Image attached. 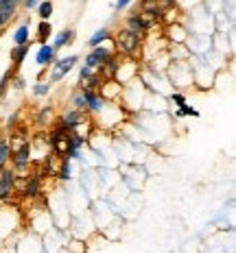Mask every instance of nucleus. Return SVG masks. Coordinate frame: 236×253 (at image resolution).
I'll list each match as a JSON object with an SVG mask.
<instances>
[{"mask_svg": "<svg viewBox=\"0 0 236 253\" xmlns=\"http://www.w3.org/2000/svg\"><path fill=\"white\" fill-rule=\"evenodd\" d=\"M142 42L144 35L142 33H134L129 29H118L116 33H112V44H114V52L120 57H134L140 59V50H142Z\"/></svg>", "mask_w": 236, "mask_h": 253, "instance_id": "obj_1", "label": "nucleus"}, {"mask_svg": "<svg viewBox=\"0 0 236 253\" xmlns=\"http://www.w3.org/2000/svg\"><path fill=\"white\" fill-rule=\"evenodd\" d=\"M22 227H24V216L20 212V208L2 205L0 208V245L13 240Z\"/></svg>", "mask_w": 236, "mask_h": 253, "instance_id": "obj_2", "label": "nucleus"}, {"mask_svg": "<svg viewBox=\"0 0 236 253\" xmlns=\"http://www.w3.org/2000/svg\"><path fill=\"white\" fill-rule=\"evenodd\" d=\"M164 72H166V79H169L171 87L180 89V92L192 87V70H190V63H188V59L171 61L169 66H166Z\"/></svg>", "mask_w": 236, "mask_h": 253, "instance_id": "obj_3", "label": "nucleus"}, {"mask_svg": "<svg viewBox=\"0 0 236 253\" xmlns=\"http://www.w3.org/2000/svg\"><path fill=\"white\" fill-rule=\"evenodd\" d=\"M112 55H114V44H112V38H109L105 44L94 46V48H90L86 52V57H83V66L92 68V70H98V68H101Z\"/></svg>", "mask_w": 236, "mask_h": 253, "instance_id": "obj_4", "label": "nucleus"}, {"mask_svg": "<svg viewBox=\"0 0 236 253\" xmlns=\"http://www.w3.org/2000/svg\"><path fill=\"white\" fill-rule=\"evenodd\" d=\"M77 63H79V55H68V57H61V59H55L50 66V72H48V79H46V81H48L50 85L59 83L61 79L68 77L72 70H75Z\"/></svg>", "mask_w": 236, "mask_h": 253, "instance_id": "obj_5", "label": "nucleus"}, {"mask_svg": "<svg viewBox=\"0 0 236 253\" xmlns=\"http://www.w3.org/2000/svg\"><path fill=\"white\" fill-rule=\"evenodd\" d=\"M94 116H96V120H98V126H103V129H114L118 123H123V107H120L118 103L105 101V105Z\"/></svg>", "mask_w": 236, "mask_h": 253, "instance_id": "obj_6", "label": "nucleus"}, {"mask_svg": "<svg viewBox=\"0 0 236 253\" xmlns=\"http://www.w3.org/2000/svg\"><path fill=\"white\" fill-rule=\"evenodd\" d=\"M140 61L134 59V57H120V63H118V70L116 75H114V79L120 83V85H125V83L134 81L136 77L140 75Z\"/></svg>", "mask_w": 236, "mask_h": 253, "instance_id": "obj_7", "label": "nucleus"}, {"mask_svg": "<svg viewBox=\"0 0 236 253\" xmlns=\"http://www.w3.org/2000/svg\"><path fill=\"white\" fill-rule=\"evenodd\" d=\"M18 179L20 177L15 175L9 166L0 172V201H2V203H9L13 199L15 188H18Z\"/></svg>", "mask_w": 236, "mask_h": 253, "instance_id": "obj_8", "label": "nucleus"}, {"mask_svg": "<svg viewBox=\"0 0 236 253\" xmlns=\"http://www.w3.org/2000/svg\"><path fill=\"white\" fill-rule=\"evenodd\" d=\"M20 194L26 199V201H38L42 197V177L38 170H31L29 175L24 177V183L20 188Z\"/></svg>", "mask_w": 236, "mask_h": 253, "instance_id": "obj_9", "label": "nucleus"}, {"mask_svg": "<svg viewBox=\"0 0 236 253\" xmlns=\"http://www.w3.org/2000/svg\"><path fill=\"white\" fill-rule=\"evenodd\" d=\"M188 26L184 22H171L162 26V38H164L169 44H186L188 40Z\"/></svg>", "mask_w": 236, "mask_h": 253, "instance_id": "obj_10", "label": "nucleus"}, {"mask_svg": "<svg viewBox=\"0 0 236 253\" xmlns=\"http://www.w3.org/2000/svg\"><path fill=\"white\" fill-rule=\"evenodd\" d=\"M175 9V0H140V11H146V13H153L160 18H164L169 11Z\"/></svg>", "mask_w": 236, "mask_h": 253, "instance_id": "obj_11", "label": "nucleus"}, {"mask_svg": "<svg viewBox=\"0 0 236 253\" xmlns=\"http://www.w3.org/2000/svg\"><path fill=\"white\" fill-rule=\"evenodd\" d=\"M120 89H123V85H120L116 79H105V81L101 83V87H98V94H101L103 101H107V103H118Z\"/></svg>", "mask_w": 236, "mask_h": 253, "instance_id": "obj_12", "label": "nucleus"}, {"mask_svg": "<svg viewBox=\"0 0 236 253\" xmlns=\"http://www.w3.org/2000/svg\"><path fill=\"white\" fill-rule=\"evenodd\" d=\"M20 7H22V0H0V29L11 22Z\"/></svg>", "mask_w": 236, "mask_h": 253, "instance_id": "obj_13", "label": "nucleus"}, {"mask_svg": "<svg viewBox=\"0 0 236 253\" xmlns=\"http://www.w3.org/2000/svg\"><path fill=\"white\" fill-rule=\"evenodd\" d=\"M88 144V138H81L77 133H70L68 135V149H66V155L68 160H81V151L86 149Z\"/></svg>", "mask_w": 236, "mask_h": 253, "instance_id": "obj_14", "label": "nucleus"}, {"mask_svg": "<svg viewBox=\"0 0 236 253\" xmlns=\"http://www.w3.org/2000/svg\"><path fill=\"white\" fill-rule=\"evenodd\" d=\"M57 59V50L52 48V44H40V48L38 52H35V61H38V66L40 68H50L52 66V61Z\"/></svg>", "mask_w": 236, "mask_h": 253, "instance_id": "obj_15", "label": "nucleus"}, {"mask_svg": "<svg viewBox=\"0 0 236 253\" xmlns=\"http://www.w3.org/2000/svg\"><path fill=\"white\" fill-rule=\"evenodd\" d=\"M75 29H61L57 35H52V48L55 50H64L68 46H72L75 42Z\"/></svg>", "mask_w": 236, "mask_h": 253, "instance_id": "obj_16", "label": "nucleus"}, {"mask_svg": "<svg viewBox=\"0 0 236 253\" xmlns=\"http://www.w3.org/2000/svg\"><path fill=\"white\" fill-rule=\"evenodd\" d=\"M81 94H83V101H86V112L90 116H94L105 105V101L101 98L98 92H81Z\"/></svg>", "mask_w": 236, "mask_h": 253, "instance_id": "obj_17", "label": "nucleus"}, {"mask_svg": "<svg viewBox=\"0 0 236 253\" xmlns=\"http://www.w3.org/2000/svg\"><path fill=\"white\" fill-rule=\"evenodd\" d=\"M11 40H13V46L31 44V29H29V22H22V24L15 26V31H13V35H11Z\"/></svg>", "mask_w": 236, "mask_h": 253, "instance_id": "obj_18", "label": "nucleus"}, {"mask_svg": "<svg viewBox=\"0 0 236 253\" xmlns=\"http://www.w3.org/2000/svg\"><path fill=\"white\" fill-rule=\"evenodd\" d=\"M166 55H169L171 61H180V59H188L190 50H188L186 44H166Z\"/></svg>", "mask_w": 236, "mask_h": 253, "instance_id": "obj_19", "label": "nucleus"}, {"mask_svg": "<svg viewBox=\"0 0 236 253\" xmlns=\"http://www.w3.org/2000/svg\"><path fill=\"white\" fill-rule=\"evenodd\" d=\"M109 38H112V29H109V26H101V29H96L90 38H88V46H90V48H94V46H101Z\"/></svg>", "mask_w": 236, "mask_h": 253, "instance_id": "obj_20", "label": "nucleus"}, {"mask_svg": "<svg viewBox=\"0 0 236 253\" xmlns=\"http://www.w3.org/2000/svg\"><path fill=\"white\" fill-rule=\"evenodd\" d=\"M31 52V44H22V46H13L11 55H9V59H11L13 68H20L22 66V61L26 59V55Z\"/></svg>", "mask_w": 236, "mask_h": 253, "instance_id": "obj_21", "label": "nucleus"}, {"mask_svg": "<svg viewBox=\"0 0 236 253\" xmlns=\"http://www.w3.org/2000/svg\"><path fill=\"white\" fill-rule=\"evenodd\" d=\"M55 107L52 105H46V107L40 109L38 118H35V123H38L40 126H48V125H55Z\"/></svg>", "mask_w": 236, "mask_h": 253, "instance_id": "obj_22", "label": "nucleus"}, {"mask_svg": "<svg viewBox=\"0 0 236 253\" xmlns=\"http://www.w3.org/2000/svg\"><path fill=\"white\" fill-rule=\"evenodd\" d=\"M52 35V26H50V20H40L38 29H35V38H38L40 44H46Z\"/></svg>", "mask_w": 236, "mask_h": 253, "instance_id": "obj_23", "label": "nucleus"}, {"mask_svg": "<svg viewBox=\"0 0 236 253\" xmlns=\"http://www.w3.org/2000/svg\"><path fill=\"white\" fill-rule=\"evenodd\" d=\"M9 160H11V144H9V135L0 133V164L9 166Z\"/></svg>", "mask_w": 236, "mask_h": 253, "instance_id": "obj_24", "label": "nucleus"}, {"mask_svg": "<svg viewBox=\"0 0 236 253\" xmlns=\"http://www.w3.org/2000/svg\"><path fill=\"white\" fill-rule=\"evenodd\" d=\"M125 29L134 31V33H142V35H144V31H142V20H140V15L136 13V11H131L127 18H125Z\"/></svg>", "mask_w": 236, "mask_h": 253, "instance_id": "obj_25", "label": "nucleus"}, {"mask_svg": "<svg viewBox=\"0 0 236 253\" xmlns=\"http://www.w3.org/2000/svg\"><path fill=\"white\" fill-rule=\"evenodd\" d=\"M35 9H38V18L40 20H50L52 11H55V4H52V0H40Z\"/></svg>", "mask_w": 236, "mask_h": 253, "instance_id": "obj_26", "label": "nucleus"}, {"mask_svg": "<svg viewBox=\"0 0 236 253\" xmlns=\"http://www.w3.org/2000/svg\"><path fill=\"white\" fill-rule=\"evenodd\" d=\"M57 177L68 181V179H72V166H70V160L68 157H61L59 160V168H57Z\"/></svg>", "mask_w": 236, "mask_h": 253, "instance_id": "obj_27", "label": "nucleus"}, {"mask_svg": "<svg viewBox=\"0 0 236 253\" xmlns=\"http://www.w3.org/2000/svg\"><path fill=\"white\" fill-rule=\"evenodd\" d=\"M50 83L48 81H38V83H35V85H33V96L35 98H44V96H48V94H50Z\"/></svg>", "mask_w": 236, "mask_h": 253, "instance_id": "obj_28", "label": "nucleus"}, {"mask_svg": "<svg viewBox=\"0 0 236 253\" xmlns=\"http://www.w3.org/2000/svg\"><path fill=\"white\" fill-rule=\"evenodd\" d=\"M186 116H192V118H199V109H195L192 105H182V107H177V112H175V118H186Z\"/></svg>", "mask_w": 236, "mask_h": 253, "instance_id": "obj_29", "label": "nucleus"}, {"mask_svg": "<svg viewBox=\"0 0 236 253\" xmlns=\"http://www.w3.org/2000/svg\"><path fill=\"white\" fill-rule=\"evenodd\" d=\"M166 101H169L171 105H175V107H182V105L188 103V101H186V94L180 92V89H177V92H171L169 96H166Z\"/></svg>", "mask_w": 236, "mask_h": 253, "instance_id": "obj_30", "label": "nucleus"}, {"mask_svg": "<svg viewBox=\"0 0 236 253\" xmlns=\"http://www.w3.org/2000/svg\"><path fill=\"white\" fill-rule=\"evenodd\" d=\"M70 105H72V109H83V112H86V101H83L81 89L72 92V96H70Z\"/></svg>", "mask_w": 236, "mask_h": 253, "instance_id": "obj_31", "label": "nucleus"}, {"mask_svg": "<svg viewBox=\"0 0 236 253\" xmlns=\"http://www.w3.org/2000/svg\"><path fill=\"white\" fill-rule=\"evenodd\" d=\"M11 75H13V70L4 72V75L0 77V103H2L4 94H7V89H9V81H11Z\"/></svg>", "mask_w": 236, "mask_h": 253, "instance_id": "obj_32", "label": "nucleus"}, {"mask_svg": "<svg viewBox=\"0 0 236 253\" xmlns=\"http://www.w3.org/2000/svg\"><path fill=\"white\" fill-rule=\"evenodd\" d=\"M0 253H15V240H9L0 245Z\"/></svg>", "mask_w": 236, "mask_h": 253, "instance_id": "obj_33", "label": "nucleus"}, {"mask_svg": "<svg viewBox=\"0 0 236 253\" xmlns=\"http://www.w3.org/2000/svg\"><path fill=\"white\" fill-rule=\"evenodd\" d=\"M92 68H88V66H81V68H79V79H86V77H90L92 75Z\"/></svg>", "mask_w": 236, "mask_h": 253, "instance_id": "obj_34", "label": "nucleus"}, {"mask_svg": "<svg viewBox=\"0 0 236 253\" xmlns=\"http://www.w3.org/2000/svg\"><path fill=\"white\" fill-rule=\"evenodd\" d=\"M38 2L40 0H22V7L26 9V11H31L33 7H38Z\"/></svg>", "mask_w": 236, "mask_h": 253, "instance_id": "obj_35", "label": "nucleus"}, {"mask_svg": "<svg viewBox=\"0 0 236 253\" xmlns=\"http://www.w3.org/2000/svg\"><path fill=\"white\" fill-rule=\"evenodd\" d=\"M131 4V0H116V9L120 11V9H127Z\"/></svg>", "mask_w": 236, "mask_h": 253, "instance_id": "obj_36", "label": "nucleus"}, {"mask_svg": "<svg viewBox=\"0 0 236 253\" xmlns=\"http://www.w3.org/2000/svg\"><path fill=\"white\" fill-rule=\"evenodd\" d=\"M4 168H7V166H2V164H0V172H2V170H4Z\"/></svg>", "mask_w": 236, "mask_h": 253, "instance_id": "obj_37", "label": "nucleus"}]
</instances>
